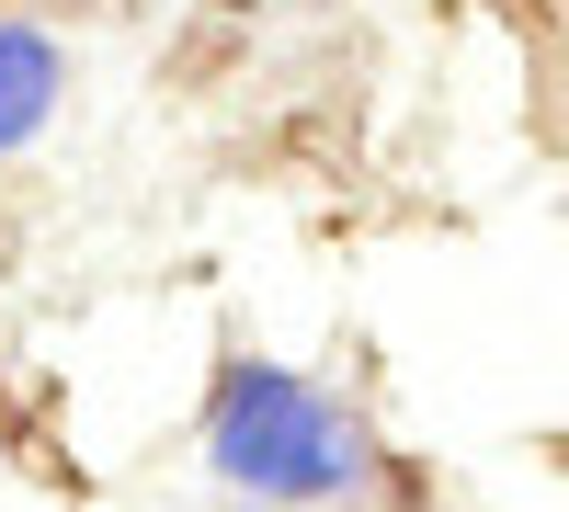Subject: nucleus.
I'll return each instance as SVG.
<instances>
[{
    "mask_svg": "<svg viewBox=\"0 0 569 512\" xmlns=\"http://www.w3.org/2000/svg\"><path fill=\"white\" fill-rule=\"evenodd\" d=\"M194 444H206V479L262 512H342V501H376V479H388V444H376L365 410L342 388L297 377V364H262V353L217 364Z\"/></svg>",
    "mask_w": 569,
    "mask_h": 512,
    "instance_id": "nucleus-1",
    "label": "nucleus"
},
{
    "mask_svg": "<svg viewBox=\"0 0 569 512\" xmlns=\"http://www.w3.org/2000/svg\"><path fill=\"white\" fill-rule=\"evenodd\" d=\"M58 91H69V46L23 12H0V160H23L58 126Z\"/></svg>",
    "mask_w": 569,
    "mask_h": 512,
    "instance_id": "nucleus-2",
    "label": "nucleus"
}]
</instances>
